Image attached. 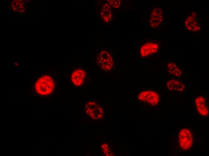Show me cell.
<instances>
[{"instance_id": "cell-8", "label": "cell", "mask_w": 209, "mask_h": 156, "mask_svg": "<svg viewBox=\"0 0 209 156\" xmlns=\"http://www.w3.org/2000/svg\"><path fill=\"white\" fill-rule=\"evenodd\" d=\"M163 9L159 5H155L153 8L150 16L149 23L153 29H158L162 25L164 21Z\"/></svg>"}, {"instance_id": "cell-9", "label": "cell", "mask_w": 209, "mask_h": 156, "mask_svg": "<svg viewBox=\"0 0 209 156\" xmlns=\"http://www.w3.org/2000/svg\"><path fill=\"white\" fill-rule=\"evenodd\" d=\"M165 86L167 91L173 92H183L187 88L186 83L175 78H168Z\"/></svg>"}, {"instance_id": "cell-13", "label": "cell", "mask_w": 209, "mask_h": 156, "mask_svg": "<svg viewBox=\"0 0 209 156\" xmlns=\"http://www.w3.org/2000/svg\"><path fill=\"white\" fill-rule=\"evenodd\" d=\"M108 3L113 9H118L120 8L122 4L121 0H107Z\"/></svg>"}, {"instance_id": "cell-12", "label": "cell", "mask_w": 209, "mask_h": 156, "mask_svg": "<svg viewBox=\"0 0 209 156\" xmlns=\"http://www.w3.org/2000/svg\"><path fill=\"white\" fill-rule=\"evenodd\" d=\"M86 73L81 69H77L74 71L71 75V80L75 86H80L83 83L85 78Z\"/></svg>"}, {"instance_id": "cell-10", "label": "cell", "mask_w": 209, "mask_h": 156, "mask_svg": "<svg viewBox=\"0 0 209 156\" xmlns=\"http://www.w3.org/2000/svg\"><path fill=\"white\" fill-rule=\"evenodd\" d=\"M113 10L106 2L101 7L100 14L101 20L106 24H108L111 22L113 14Z\"/></svg>"}, {"instance_id": "cell-4", "label": "cell", "mask_w": 209, "mask_h": 156, "mask_svg": "<svg viewBox=\"0 0 209 156\" xmlns=\"http://www.w3.org/2000/svg\"><path fill=\"white\" fill-rule=\"evenodd\" d=\"M137 98L140 102L152 106L157 105L160 98L158 92L154 90H145L140 91Z\"/></svg>"}, {"instance_id": "cell-2", "label": "cell", "mask_w": 209, "mask_h": 156, "mask_svg": "<svg viewBox=\"0 0 209 156\" xmlns=\"http://www.w3.org/2000/svg\"><path fill=\"white\" fill-rule=\"evenodd\" d=\"M96 58L97 66L101 71L110 72L115 68L114 54L108 50L103 49L99 51Z\"/></svg>"}, {"instance_id": "cell-7", "label": "cell", "mask_w": 209, "mask_h": 156, "mask_svg": "<svg viewBox=\"0 0 209 156\" xmlns=\"http://www.w3.org/2000/svg\"><path fill=\"white\" fill-rule=\"evenodd\" d=\"M183 25L189 32L197 33L202 29L201 20L198 19L196 11H192L183 20Z\"/></svg>"}, {"instance_id": "cell-3", "label": "cell", "mask_w": 209, "mask_h": 156, "mask_svg": "<svg viewBox=\"0 0 209 156\" xmlns=\"http://www.w3.org/2000/svg\"><path fill=\"white\" fill-rule=\"evenodd\" d=\"M193 136L191 129L188 127H183L179 130L178 134V148L185 152L190 149L193 145Z\"/></svg>"}, {"instance_id": "cell-1", "label": "cell", "mask_w": 209, "mask_h": 156, "mask_svg": "<svg viewBox=\"0 0 209 156\" xmlns=\"http://www.w3.org/2000/svg\"><path fill=\"white\" fill-rule=\"evenodd\" d=\"M161 41L157 39L147 38L142 40L138 46V56L142 58L154 57L159 51Z\"/></svg>"}, {"instance_id": "cell-6", "label": "cell", "mask_w": 209, "mask_h": 156, "mask_svg": "<svg viewBox=\"0 0 209 156\" xmlns=\"http://www.w3.org/2000/svg\"><path fill=\"white\" fill-rule=\"evenodd\" d=\"M35 86L37 93L39 94L48 95L53 90L54 83L51 77L45 76L39 79L36 82Z\"/></svg>"}, {"instance_id": "cell-5", "label": "cell", "mask_w": 209, "mask_h": 156, "mask_svg": "<svg viewBox=\"0 0 209 156\" xmlns=\"http://www.w3.org/2000/svg\"><path fill=\"white\" fill-rule=\"evenodd\" d=\"M208 100L203 94L195 95L192 101L193 107L198 114L201 116L209 115Z\"/></svg>"}, {"instance_id": "cell-11", "label": "cell", "mask_w": 209, "mask_h": 156, "mask_svg": "<svg viewBox=\"0 0 209 156\" xmlns=\"http://www.w3.org/2000/svg\"><path fill=\"white\" fill-rule=\"evenodd\" d=\"M167 69L168 73L175 78H183L184 75L183 70L177 63L173 61L168 62Z\"/></svg>"}]
</instances>
